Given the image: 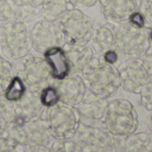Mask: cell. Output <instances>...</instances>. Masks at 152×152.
I'll return each mask as SVG.
<instances>
[{
    "label": "cell",
    "instance_id": "cell-1",
    "mask_svg": "<svg viewBox=\"0 0 152 152\" xmlns=\"http://www.w3.org/2000/svg\"><path fill=\"white\" fill-rule=\"evenodd\" d=\"M79 75L86 89L102 99L114 95L120 87L118 68L108 62L103 54L94 55L90 63Z\"/></svg>",
    "mask_w": 152,
    "mask_h": 152
},
{
    "label": "cell",
    "instance_id": "cell-2",
    "mask_svg": "<svg viewBox=\"0 0 152 152\" xmlns=\"http://www.w3.org/2000/svg\"><path fill=\"white\" fill-rule=\"evenodd\" d=\"M114 47L125 60L142 59L151 45L150 30L130 20L114 25Z\"/></svg>",
    "mask_w": 152,
    "mask_h": 152
},
{
    "label": "cell",
    "instance_id": "cell-3",
    "mask_svg": "<svg viewBox=\"0 0 152 152\" xmlns=\"http://www.w3.org/2000/svg\"><path fill=\"white\" fill-rule=\"evenodd\" d=\"M32 45L27 25L21 20H7L0 25V53L11 60L29 54Z\"/></svg>",
    "mask_w": 152,
    "mask_h": 152
},
{
    "label": "cell",
    "instance_id": "cell-4",
    "mask_svg": "<svg viewBox=\"0 0 152 152\" xmlns=\"http://www.w3.org/2000/svg\"><path fill=\"white\" fill-rule=\"evenodd\" d=\"M64 44L87 45L92 38L94 20L82 10L70 8L56 21Z\"/></svg>",
    "mask_w": 152,
    "mask_h": 152
},
{
    "label": "cell",
    "instance_id": "cell-5",
    "mask_svg": "<svg viewBox=\"0 0 152 152\" xmlns=\"http://www.w3.org/2000/svg\"><path fill=\"white\" fill-rule=\"evenodd\" d=\"M16 72L27 89L34 92L40 93L54 81L45 58L34 54L21 58L16 66Z\"/></svg>",
    "mask_w": 152,
    "mask_h": 152
},
{
    "label": "cell",
    "instance_id": "cell-6",
    "mask_svg": "<svg viewBox=\"0 0 152 152\" xmlns=\"http://www.w3.org/2000/svg\"><path fill=\"white\" fill-rule=\"evenodd\" d=\"M106 121L110 131L117 134H128L135 129V114L132 104L119 99L110 102L107 108Z\"/></svg>",
    "mask_w": 152,
    "mask_h": 152
},
{
    "label": "cell",
    "instance_id": "cell-7",
    "mask_svg": "<svg viewBox=\"0 0 152 152\" xmlns=\"http://www.w3.org/2000/svg\"><path fill=\"white\" fill-rule=\"evenodd\" d=\"M118 71L120 86L134 94H140L141 90L152 79L142 59L125 60L118 66Z\"/></svg>",
    "mask_w": 152,
    "mask_h": 152
},
{
    "label": "cell",
    "instance_id": "cell-8",
    "mask_svg": "<svg viewBox=\"0 0 152 152\" xmlns=\"http://www.w3.org/2000/svg\"><path fill=\"white\" fill-rule=\"evenodd\" d=\"M32 48L38 53L44 54L53 47H62L63 36L56 24L47 20L37 22L29 31Z\"/></svg>",
    "mask_w": 152,
    "mask_h": 152
},
{
    "label": "cell",
    "instance_id": "cell-9",
    "mask_svg": "<svg viewBox=\"0 0 152 152\" xmlns=\"http://www.w3.org/2000/svg\"><path fill=\"white\" fill-rule=\"evenodd\" d=\"M99 2L102 15L113 24L129 21L138 12L137 0H99Z\"/></svg>",
    "mask_w": 152,
    "mask_h": 152
},
{
    "label": "cell",
    "instance_id": "cell-10",
    "mask_svg": "<svg viewBox=\"0 0 152 152\" xmlns=\"http://www.w3.org/2000/svg\"><path fill=\"white\" fill-rule=\"evenodd\" d=\"M40 13V8L29 4L25 0H0V21L32 20Z\"/></svg>",
    "mask_w": 152,
    "mask_h": 152
},
{
    "label": "cell",
    "instance_id": "cell-11",
    "mask_svg": "<svg viewBox=\"0 0 152 152\" xmlns=\"http://www.w3.org/2000/svg\"><path fill=\"white\" fill-rule=\"evenodd\" d=\"M60 100L71 104L79 103L86 95V87L79 74L69 75L61 80H54Z\"/></svg>",
    "mask_w": 152,
    "mask_h": 152
},
{
    "label": "cell",
    "instance_id": "cell-12",
    "mask_svg": "<svg viewBox=\"0 0 152 152\" xmlns=\"http://www.w3.org/2000/svg\"><path fill=\"white\" fill-rule=\"evenodd\" d=\"M62 48L69 60L71 73L80 74L90 63L94 53V49L87 45H69L64 44Z\"/></svg>",
    "mask_w": 152,
    "mask_h": 152
},
{
    "label": "cell",
    "instance_id": "cell-13",
    "mask_svg": "<svg viewBox=\"0 0 152 152\" xmlns=\"http://www.w3.org/2000/svg\"><path fill=\"white\" fill-rule=\"evenodd\" d=\"M43 55L54 80H61L70 75V65L62 47L51 48Z\"/></svg>",
    "mask_w": 152,
    "mask_h": 152
},
{
    "label": "cell",
    "instance_id": "cell-14",
    "mask_svg": "<svg viewBox=\"0 0 152 152\" xmlns=\"http://www.w3.org/2000/svg\"><path fill=\"white\" fill-rule=\"evenodd\" d=\"M92 48L100 54H104L115 45V31L113 23H106L94 28L91 41Z\"/></svg>",
    "mask_w": 152,
    "mask_h": 152
},
{
    "label": "cell",
    "instance_id": "cell-15",
    "mask_svg": "<svg viewBox=\"0 0 152 152\" xmlns=\"http://www.w3.org/2000/svg\"><path fill=\"white\" fill-rule=\"evenodd\" d=\"M51 117V127L58 136H68L75 126V117L72 110L67 107H57Z\"/></svg>",
    "mask_w": 152,
    "mask_h": 152
},
{
    "label": "cell",
    "instance_id": "cell-16",
    "mask_svg": "<svg viewBox=\"0 0 152 152\" xmlns=\"http://www.w3.org/2000/svg\"><path fill=\"white\" fill-rule=\"evenodd\" d=\"M70 8L73 7L69 0H45L40 7V13L45 20L56 22Z\"/></svg>",
    "mask_w": 152,
    "mask_h": 152
},
{
    "label": "cell",
    "instance_id": "cell-17",
    "mask_svg": "<svg viewBox=\"0 0 152 152\" xmlns=\"http://www.w3.org/2000/svg\"><path fill=\"white\" fill-rule=\"evenodd\" d=\"M26 92L27 87L25 84L18 76H15L9 83L4 95L6 101L11 102H16L24 96Z\"/></svg>",
    "mask_w": 152,
    "mask_h": 152
},
{
    "label": "cell",
    "instance_id": "cell-18",
    "mask_svg": "<svg viewBox=\"0 0 152 152\" xmlns=\"http://www.w3.org/2000/svg\"><path fill=\"white\" fill-rule=\"evenodd\" d=\"M13 77L14 70L12 63L6 59L0 57V96L4 94Z\"/></svg>",
    "mask_w": 152,
    "mask_h": 152
},
{
    "label": "cell",
    "instance_id": "cell-19",
    "mask_svg": "<svg viewBox=\"0 0 152 152\" xmlns=\"http://www.w3.org/2000/svg\"><path fill=\"white\" fill-rule=\"evenodd\" d=\"M40 101L45 107H53L58 103L60 101L59 94L53 83L47 86L40 92Z\"/></svg>",
    "mask_w": 152,
    "mask_h": 152
},
{
    "label": "cell",
    "instance_id": "cell-20",
    "mask_svg": "<svg viewBox=\"0 0 152 152\" xmlns=\"http://www.w3.org/2000/svg\"><path fill=\"white\" fill-rule=\"evenodd\" d=\"M138 12L142 17L144 27L152 30V0H140Z\"/></svg>",
    "mask_w": 152,
    "mask_h": 152
},
{
    "label": "cell",
    "instance_id": "cell-21",
    "mask_svg": "<svg viewBox=\"0 0 152 152\" xmlns=\"http://www.w3.org/2000/svg\"><path fill=\"white\" fill-rule=\"evenodd\" d=\"M142 102L148 109H152V79L140 92Z\"/></svg>",
    "mask_w": 152,
    "mask_h": 152
},
{
    "label": "cell",
    "instance_id": "cell-22",
    "mask_svg": "<svg viewBox=\"0 0 152 152\" xmlns=\"http://www.w3.org/2000/svg\"><path fill=\"white\" fill-rule=\"evenodd\" d=\"M98 1L99 0H69L73 8H77L79 10H86L96 4Z\"/></svg>",
    "mask_w": 152,
    "mask_h": 152
},
{
    "label": "cell",
    "instance_id": "cell-23",
    "mask_svg": "<svg viewBox=\"0 0 152 152\" xmlns=\"http://www.w3.org/2000/svg\"><path fill=\"white\" fill-rule=\"evenodd\" d=\"M142 61L152 78V44L145 55L142 58Z\"/></svg>",
    "mask_w": 152,
    "mask_h": 152
},
{
    "label": "cell",
    "instance_id": "cell-24",
    "mask_svg": "<svg viewBox=\"0 0 152 152\" xmlns=\"http://www.w3.org/2000/svg\"><path fill=\"white\" fill-rule=\"evenodd\" d=\"M103 56H104V59L111 64H114L118 61V53L114 50L108 51L107 53H105L103 54Z\"/></svg>",
    "mask_w": 152,
    "mask_h": 152
},
{
    "label": "cell",
    "instance_id": "cell-25",
    "mask_svg": "<svg viewBox=\"0 0 152 152\" xmlns=\"http://www.w3.org/2000/svg\"><path fill=\"white\" fill-rule=\"evenodd\" d=\"M25 1H27L29 4H31V5L34 6V7L40 8L41 5L43 4V3H44L45 0H25Z\"/></svg>",
    "mask_w": 152,
    "mask_h": 152
},
{
    "label": "cell",
    "instance_id": "cell-26",
    "mask_svg": "<svg viewBox=\"0 0 152 152\" xmlns=\"http://www.w3.org/2000/svg\"><path fill=\"white\" fill-rule=\"evenodd\" d=\"M151 127H152V117H151ZM152 129V128H151Z\"/></svg>",
    "mask_w": 152,
    "mask_h": 152
}]
</instances>
